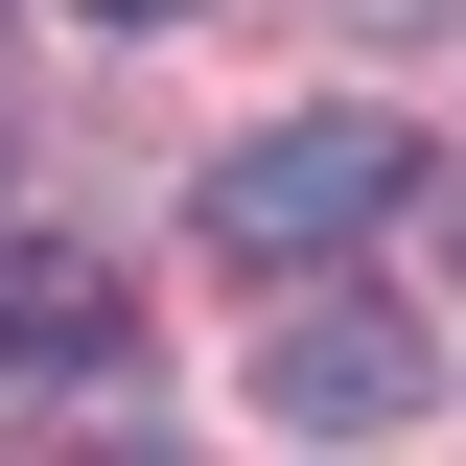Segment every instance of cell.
Listing matches in <instances>:
<instances>
[{
    "label": "cell",
    "mask_w": 466,
    "mask_h": 466,
    "mask_svg": "<svg viewBox=\"0 0 466 466\" xmlns=\"http://www.w3.org/2000/svg\"><path fill=\"white\" fill-rule=\"evenodd\" d=\"M397 210H420L397 116H280V140L210 164V257H350V233H397Z\"/></svg>",
    "instance_id": "6da1fadb"
},
{
    "label": "cell",
    "mask_w": 466,
    "mask_h": 466,
    "mask_svg": "<svg viewBox=\"0 0 466 466\" xmlns=\"http://www.w3.org/2000/svg\"><path fill=\"white\" fill-rule=\"evenodd\" d=\"M257 397H280L303 443H373V420L443 397V327H420V303H303V327L257 350Z\"/></svg>",
    "instance_id": "7a4b0ae2"
},
{
    "label": "cell",
    "mask_w": 466,
    "mask_h": 466,
    "mask_svg": "<svg viewBox=\"0 0 466 466\" xmlns=\"http://www.w3.org/2000/svg\"><path fill=\"white\" fill-rule=\"evenodd\" d=\"M47 350H70V373H116V303H94V280H24V257H0V373H47Z\"/></svg>",
    "instance_id": "3957f363"
},
{
    "label": "cell",
    "mask_w": 466,
    "mask_h": 466,
    "mask_svg": "<svg viewBox=\"0 0 466 466\" xmlns=\"http://www.w3.org/2000/svg\"><path fill=\"white\" fill-rule=\"evenodd\" d=\"M94 24H187V0H94Z\"/></svg>",
    "instance_id": "277c9868"
}]
</instances>
